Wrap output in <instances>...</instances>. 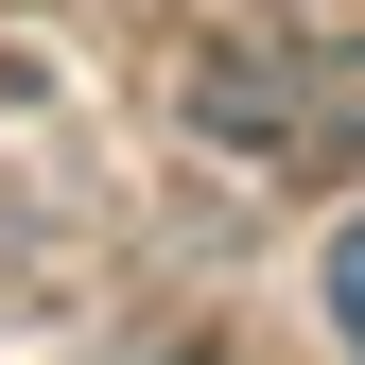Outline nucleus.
Instances as JSON below:
<instances>
[{"label":"nucleus","mask_w":365,"mask_h":365,"mask_svg":"<svg viewBox=\"0 0 365 365\" xmlns=\"http://www.w3.org/2000/svg\"><path fill=\"white\" fill-rule=\"evenodd\" d=\"M331 331H348V365H365V226H331Z\"/></svg>","instance_id":"1"}]
</instances>
